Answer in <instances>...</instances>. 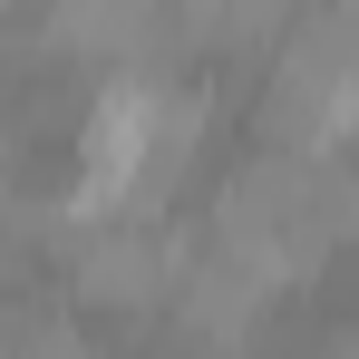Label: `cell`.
I'll list each match as a JSON object with an SVG mask.
<instances>
[{"mask_svg":"<svg viewBox=\"0 0 359 359\" xmlns=\"http://www.w3.org/2000/svg\"><path fill=\"white\" fill-rule=\"evenodd\" d=\"M175 272H184V252L156 224H88V243L68 252V301L78 311H117V320H146V311H165L175 301Z\"/></svg>","mask_w":359,"mask_h":359,"instance_id":"cell-1","label":"cell"},{"mask_svg":"<svg viewBox=\"0 0 359 359\" xmlns=\"http://www.w3.org/2000/svg\"><path fill=\"white\" fill-rule=\"evenodd\" d=\"M272 272H252L243 252H224V243H204V252H184V272H175V301H165V320L184 330V350H204V359H233L262 340V320H272Z\"/></svg>","mask_w":359,"mask_h":359,"instance_id":"cell-2","label":"cell"},{"mask_svg":"<svg viewBox=\"0 0 359 359\" xmlns=\"http://www.w3.org/2000/svg\"><path fill=\"white\" fill-rule=\"evenodd\" d=\"M311 359H359V320H350V330H320V340H311Z\"/></svg>","mask_w":359,"mask_h":359,"instance_id":"cell-3","label":"cell"}]
</instances>
